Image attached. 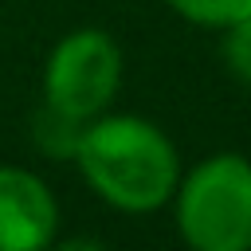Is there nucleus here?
I'll list each match as a JSON object with an SVG mask.
<instances>
[{"label":"nucleus","instance_id":"obj_6","mask_svg":"<svg viewBox=\"0 0 251 251\" xmlns=\"http://www.w3.org/2000/svg\"><path fill=\"white\" fill-rule=\"evenodd\" d=\"M184 20L208 24V27H227L251 12V0H169Z\"/></svg>","mask_w":251,"mask_h":251},{"label":"nucleus","instance_id":"obj_4","mask_svg":"<svg viewBox=\"0 0 251 251\" xmlns=\"http://www.w3.org/2000/svg\"><path fill=\"white\" fill-rule=\"evenodd\" d=\"M59 208L47 184L16 165H0V251H39L55 239Z\"/></svg>","mask_w":251,"mask_h":251},{"label":"nucleus","instance_id":"obj_5","mask_svg":"<svg viewBox=\"0 0 251 251\" xmlns=\"http://www.w3.org/2000/svg\"><path fill=\"white\" fill-rule=\"evenodd\" d=\"M86 126H90V122L71 118V114H63V110H55L51 102H43V106L35 110V118H31V137H35L39 153H47L51 161H75Z\"/></svg>","mask_w":251,"mask_h":251},{"label":"nucleus","instance_id":"obj_2","mask_svg":"<svg viewBox=\"0 0 251 251\" xmlns=\"http://www.w3.org/2000/svg\"><path fill=\"white\" fill-rule=\"evenodd\" d=\"M176 227L196 251L251 247V161L216 153L176 184Z\"/></svg>","mask_w":251,"mask_h":251},{"label":"nucleus","instance_id":"obj_1","mask_svg":"<svg viewBox=\"0 0 251 251\" xmlns=\"http://www.w3.org/2000/svg\"><path fill=\"white\" fill-rule=\"evenodd\" d=\"M90 188L122 212H153L173 200L180 161L173 141L145 118L98 114L75 153Z\"/></svg>","mask_w":251,"mask_h":251},{"label":"nucleus","instance_id":"obj_7","mask_svg":"<svg viewBox=\"0 0 251 251\" xmlns=\"http://www.w3.org/2000/svg\"><path fill=\"white\" fill-rule=\"evenodd\" d=\"M224 63L239 82L251 86V12L224 27Z\"/></svg>","mask_w":251,"mask_h":251},{"label":"nucleus","instance_id":"obj_3","mask_svg":"<svg viewBox=\"0 0 251 251\" xmlns=\"http://www.w3.org/2000/svg\"><path fill=\"white\" fill-rule=\"evenodd\" d=\"M122 82V51L98 27H78L63 35L43 71V102L55 110L94 122L110 110Z\"/></svg>","mask_w":251,"mask_h":251}]
</instances>
